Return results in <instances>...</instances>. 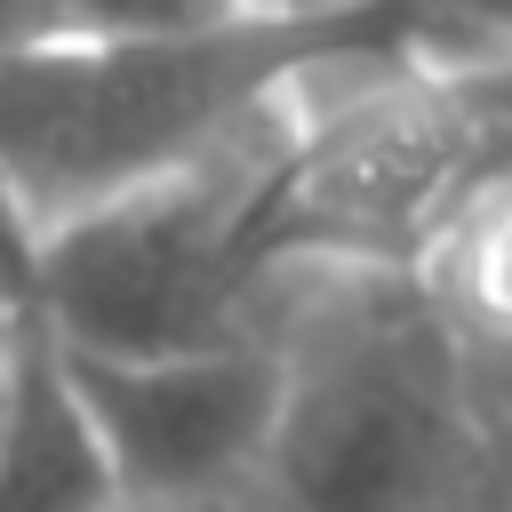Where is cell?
Segmentation results:
<instances>
[{
	"label": "cell",
	"instance_id": "cell-1",
	"mask_svg": "<svg viewBox=\"0 0 512 512\" xmlns=\"http://www.w3.org/2000/svg\"><path fill=\"white\" fill-rule=\"evenodd\" d=\"M416 56L376 0H264L224 24L0 64V176L40 224L280 120L336 64Z\"/></svg>",
	"mask_w": 512,
	"mask_h": 512
},
{
	"label": "cell",
	"instance_id": "cell-2",
	"mask_svg": "<svg viewBox=\"0 0 512 512\" xmlns=\"http://www.w3.org/2000/svg\"><path fill=\"white\" fill-rule=\"evenodd\" d=\"M488 184H512V56L336 64L296 88L248 200V264L408 272L416 248Z\"/></svg>",
	"mask_w": 512,
	"mask_h": 512
},
{
	"label": "cell",
	"instance_id": "cell-3",
	"mask_svg": "<svg viewBox=\"0 0 512 512\" xmlns=\"http://www.w3.org/2000/svg\"><path fill=\"white\" fill-rule=\"evenodd\" d=\"M280 408L256 488L280 512H440L464 464V336L416 272L304 264L272 304Z\"/></svg>",
	"mask_w": 512,
	"mask_h": 512
},
{
	"label": "cell",
	"instance_id": "cell-4",
	"mask_svg": "<svg viewBox=\"0 0 512 512\" xmlns=\"http://www.w3.org/2000/svg\"><path fill=\"white\" fill-rule=\"evenodd\" d=\"M280 120L40 224L24 304L48 320V336L72 352H200L264 336L280 280L248 264V200Z\"/></svg>",
	"mask_w": 512,
	"mask_h": 512
},
{
	"label": "cell",
	"instance_id": "cell-5",
	"mask_svg": "<svg viewBox=\"0 0 512 512\" xmlns=\"http://www.w3.org/2000/svg\"><path fill=\"white\" fill-rule=\"evenodd\" d=\"M64 368L96 416L120 496H248L272 408H280V344L232 336L200 352H72Z\"/></svg>",
	"mask_w": 512,
	"mask_h": 512
},
{
	"label": "cell",
	"instance_id": "cell-6",
	"mask_svg": "<svg viewBox=\"0 0 512 512\" xmlns=\"http://www.w3.org/2000/svg\"><path fill=\"white\" fill-rule=\"evenodd\" d=\"M104 504H120L112 456H104L96 416L64 368V344L24 304L8 400H0V512H104Z\"/></svg>",
	"mask_w": 512,
	"mask_h": 512
},
{
	"label": "cell",
	"instance_id": "cell-7",
	"mask_svg": "<svg viewBox=\"0 0 512 512\" xmlns=\"http://www.w3.org/2000/svg\"><path fill=\"white\" fill-rule=\"evenodd\" d=\"M424 280V296L456 320L464 344L512 352V184H488L480 200H464L408 264Z\"/></svg>",
	"mask_w": 512,
	"mask_h": 512
},
{
	"label": "cell",
	"instance_id": "cell-8",
	"mask_svg": "<svg viewBox=\"0 0 512 512\" xmlns=\"http://www.w3.org/2000/svg\"><path fill=\"white\" fill-rule=\"evenodd\" d=\"M264 0H0V64L8 56H48V48H88V40H144V32H192L248 16Z\"/></svg>",
	"mask_w": 512,
	"mask_h": 512
},
{
	"label": "cell",
	"instance_id": "cell-9",
	"mask_svg": "<svg viewBox=\"0 0 512 512\" xmlns=\"http://www.w3.org/2000/svg\"><path fill=\"white\" fill-rule=\"evenodd\" d=\"M376 8L416 56H464V48L512 56V0H376Z\"/></svg>",
	"mask_w": 512,
	"mask_h": 512
},
{
	"label": "cell",
	"instance_id": "cell-10",
	"mask_svg": "<svg viewBox=\"0 0 512 512\" xmlns=\"http://www.w3.org/2000/svg\"><path fill=\"white\" fill-rule=\"evenodd\" d=\"M104 512H240V496H120Z\"/></svg>",
	"mask_w": 512,
	"mask_h": 512
},
{
	"label": "cell",
	"instance_id": "cell-11",
	"mask_svg": "<svg viewBox=\"0 0 512 512\" xmlns=\"http://www.w3.org/2000/svg\"><path fill=\"white\" fill-rule=\"evenodd\" d=\"M16 312H24V304L0 288V400H8V360H16Z\"/></svg>",
	"mask_w": 512,
	"mask_h": 512
}]
</instances>
